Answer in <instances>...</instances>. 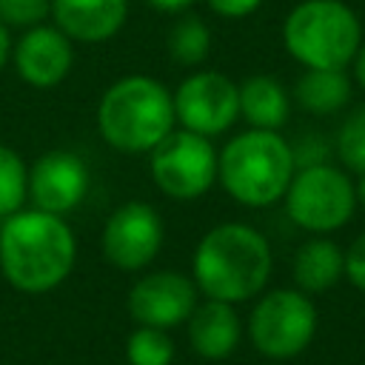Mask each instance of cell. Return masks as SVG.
<instances>
[{"mask_svg": "<svg viewBox=\"0 0 365 365\" xmlns=\"http://www.w3.org/2000/svg\"><path fill=\"white\" fill-rule=\"evenodd\" d=\"M77 262V240L66 217L20 208L0 220V274L20 294L60 288Z\"/></svg>", "mask_w": 365, "mask_h": 365, "instance_id": "1", "label": "cell"}, {"mask_svg": "<svg viewBox=\"0 0 365 365\" xmlns=\"http://www.w3.org/2000/svg\"><path fill=\"white\" fill-rule=\"evenodd\" d=\"M274 271V251L265 234L248 222L208 228L191 254V279L208 299L231 305L259 297Z\"/></svg>", "mask_w": 365, "mask_h": 365, "instance_id": "2", "label": "cell"}, {"mask_svg": "<svg viewBox=\"0 0 365 365\" xmlns=\"http://www.w3.org/2000/svg\"><path fill=\"white\" fill-rule=\"evenodd\" d=\"M97 131L120 154H148L174 125V97L151 74L114 80L97 103Z\"/></svg>", "mask_w": 365, "mask_h": 365, "instance_id": "3", "label": "cell"}, {"mask_svg": "<svg viewBox=\"0 0 365 365\" xmlns=\"http://www.w3.org/2000/svg\"><path fill=\"white\" fill-rule=\"evenodd\" d=\"M294 171V148L279 131L245 128L217 151V182L245 208L279 202Z\"/></svg>", "mask_w": 365, "mask_h": 365, "instance_id": "4", "label": "cell"}, {"mask_svg": "<svg viewBox=\"0 0 365 365\" xmlns=\"http://www.w3.org/2000/svg\"><path fill=\"white\" fill-rule=\"evenodd\" d=\"M282 46L302 68H348L362 23L345 0H299L282 20Z\"/></svg>", "mask_w": 365, "mask_h": 365, "instance_id": "5", "label": "cell"}, {"mask_svg": "<svg viewBox=\"0 0 365 365\" xmlns=\"http://www.w3.org/2000/svg\"><path fill=\"white\" fill-rule=\"evenodd\" d=\"M317 325L319 314L311 294L299 288H271L254 297L245 334L259 356L285 362L308 351Z\"/></svg>", "mask_w": 365, "mask_h": 365, "instance_id": "6", "label": "cell"}, {"mask_svg": "<svg viewBox=\"0 0 365 365\" xmlns=\"http://www.w3.org/2000/svg\"><path fill=\"white\" fill-rule=\"evenodd\" d=\"M282 200L288 220L308 234H334L348 225L356 211L354 177L325 160L297 165Z\"/></svg>", "mask_w": 365, "mask_h": 365, "instance_id": "7", "label": "cell"}, {"mask_svg": "<svg viewBox=\"0 0 365 365\" xmlns=\"http://www.w3.org/2000/svg\"><path fill=\"white\" fill-rule=\"evenodd\" d=\"M148 174L165 197L200 200L217 182V148L208 137L174 125L148 151Z\"/></svg>", "mask_w": 365, "mask_h": 365, "instance_id": "8", "label": "cell"}, {"mask_svg": "<svg viewBox=\"0 0 365 365\" xmlns=\"http://www.w3.org/2000/svg\"><path fill=\"white\" fill-rule=\"evenodd\" d=\"M171 97L177 125L208 140L225 134L240 120V88L222 71H191L177 86V91H171Z\"/></svg>", "mask_w": 365, "mask_h": 365, "instance_id": "9", "label": "cell"}, {"mask_svg": "<svg viewBox=\"0 0 365 365\" xmlns=\"http://www.w3.org/2000/svg\"><path fill=\"white\" fill-rule=\"evenodd\" d=\"M165 225L154 205L143 200H128L111 211L100 234V251L106 262L117 271L134 274L148 268L163 248Z\"/></svg>", "mask_w": 365, "mask_h": 365, "instance_id": "10", "label": "cell"}, {"mask_svg": "<svg viewBox=\"0 0 365 365\" xmlns=\"http://www.w3.org/2000/svg\"><path fill=\"white\" fill-rule=\"evenodd\" d=\"M197 302H200V291L194 279L180 271H148L128 288L125 297L128 314L137 325H151L165 331L185 325Z\"/></svg>", "mask_w": 365, "mask_h": 365, "instance_id": "11", "label": "cell"}, {"mask_svg": "<svg viewBox=\"0 0 365 365\" xmlns=\"http://www.w3.org/2000/svg\"><path fill=\"white\" fill-rule=\"evenodd\" d=\"M86 191L88 165L74 151L51 148L29 165V200L40 211L63 217L86 200Z\"/></svg>", "mask_w": 365, "mask_h": 365, "instance_id": "12", "label": "cell"}, {"mask_svg": "<svg viewBox=\"0 0 365 365\" xmlns=\"http://www.w3.org/2000/svg\"><path fill=\"white\" fill-rule=\"evenodd\" d=\"M11 63L26 86L54 88L74 66V43L54 23H37L11 43Z\"/></svg>", "mask_w": 365, "mask_h": 365, "instance_id": "13", "label": "cell"}, {"mask_svg": "<svg viewBox=\"0 0 365 365\" xmlns=\"http://www.w3.org/2000/svg\"><path fill=\"white\" fill-rule=\"evenodd\" d=\"M51 23L71 43H106L128 20V0H51Z\"/></svg>", "mask_w": 365, "mask_h": 365, "instance_id": "14", "label": "cell"}, {"mask_svg": "<svg viewBox=\"0 0 365 365\" xmlns=\"http://www.w3.org/2000/svg\"><path fill=\"white\" fill-rule=\"evenodd\" d=\"M242 319L237 314V305L222 299H202L185 319V336L191 351L205 362H222L228 359L240 339H242Z\"/></svg>", "mask_w": 365, "mask_h": 365, "instance_id": "15", "label": "cell"}, {"mask_svg": "<svg viewBox=\"0 0 365 365\" xmlns=\"http://www.w3.org/2000/svg\"><path fill=\"white\" fill-rule=\"evenodd\" d=\"M294 288L305 294H325L345 277V248H339L328 234H311L291 262Z\"/></svg>", "mask_w": 365, "mask_h": 365, "instance_id": "16", "label": "cell"}, {"mask_svg": "<svg viewBox=\"0 0 365 365\" xmlns=\"http://www.w3.org/2000/svg\"><path fill=\"white\" fill-rule=\"evenodd\" d=\"M237 88H240V117L248 123V128L279 131L291 117V97L277 77L251 74L242 83H237Z\"/></svg>", "mask_w": 365, "mask_h": 365, "instance_id": "17", "label": "cell"}, {"mask_svg": "<svg viewBox=\"0 0 365 365\" xmlns=\"http://www.w3.org/2000/svg\"><path fill=\"white\" fill-rule=\"evenodd\" d=\"M351 91L348 68H305L294 83V103L308 114L328 117L351 103Z\"/></svg>", "mask_w": 365, "mask_h": 365, "instance_id": "18", "label": "cell"}, {"mask_svg": "<svg viewBox=\"0 0 365 365\" xmlns=\"http://www.w3.org/2000/svg\"><path fill=\"white\" fill-rule=\"evenodd\" d=\"M165 48L180 66H202L211 54V29L197 14H182L174 20L165 37Z\"/></svg>", "mask_w": 365, "mask_h": 365, "instance_id": "19", "label": "cell"}, {"mask_svg": "<svg viewBox=\"0 0 365 365\" xmlns=\"http://www.w3.org/2000/svg\"><path fill=\"white\" fill-rule=\"evenodd\" d=\"M177 356V345L165 328L137 325L125 339L128 365H171Z\"/></svg>", "mask_w": 365, "mask_h": 365, "instance_id": "20", "label": "cell"}, {"mask_svg": "<svg viewBox=\"0 0 365 365\" xmlns=\"http://www.w3.org/2000/svg\"><path fill=\"white\" fill-rule=\"evenodd\" d=\"M26 200H29V165L11 145L0 143V220L20 211Z\"/></svg>", "mask_w": 365, "mask_h": 365, "instance_id": "21", "label": "cell"}, {"mask_svg": "<svg viewBox=\"0 0 365 365\" xmlns=\"http://www.w3.org/2000/svg\"><path fill=\"white\" fill-rule=\"evenodd\" d=\"M336 157L348 174H365V106L354 108L336 131Z\"/></svg>", "mask_w": 365, "mask_h": 365, "instance_id": "22", "label": "cell"}, {"mask_svg": "<svg viewBox=\"0 0 365 365\" xmlns=\"http://www.w3.org/2000/svg\"><path fill=\"white\" fill-rule=\"evenodd\" d=\"M51 14V0H0V23L9 29H31L46 23Z\"/></svg>", "mask_w": 365, "mask_h": 365, "instance_id": "23", "label": "cell"}, {"mask_svg": "<svg viewBox=\"0 0 365 365\" xmlns=\"http://www.w3.org/2000/svg\"><path fill=\"white\" fill-rule=\"evenodd\" d=\"M345 279L365 294V231L345 248Z\"/></svg>", "mask_w": 365, "mask_h": 365, "instance_id": "24", "label": "cell"}, {"mask_svg": "<svg viewBox=\"0 0 365 365\" xmlns=\"http://www.w3.org/2000/svg\"><path fill=\"white\" fill-rule=\"evenodd\" d=\"M205 6L217 14V17H225V20H242L248 14H254L262 0H205Z\"/></svg>", "mask_w": 365, "mask_h": 365, "instance_id": "25", "label": "cell"}, {"mask_svg": "<svg viewBox=\"0 0 365 365\" xmlns=\"http://www.w3.org/2000/svg\"><path fill=\"white\" fill-rule=\"evenodd\" d=\"M145 6H151V9H157V11H165V14H182V11H188L197 0H143Z\"/></svg>", "mask_w": 365, "mask_h": 365, "instance_id": "26", "label": "cell"}, {"mask_svg": "<svg viewBox=\"0 0 365 365\" xmlns=\"http://www.w3.org/2000/svg\"><path fill=\"white\" fill-rule=\"evenodd\" d=\"M351 80H356V86L365 91V40H362L359 51L351 60Z\"/></svg>", "mask_w": 365, "mask_h": 365, "instance_id": "27", "label": "cell"}, {"mask_svg": "<svg viewBox=\"0 0 365 365\" xmlns=\"http://www.w3.org/2000/svg\"><path fill=\"white\" fill-rule=\"evenodd\" d=\"M9 60H11V29L0 23V71L6 68Z\"/></svg>", "mask_w": 365, "mask_h": 365, "instance_id": "28", "label": "cell"}, {"mask_svg": "<svg viewBox=\"0 0 365 365\" xmlns=\"http://www.w3.org/2000/svg\"><path fill=\"white\" fill-rule=\"evenodd\" d=\"M354 188H356V208H362V211H365V174H359V177H356Z\"/></svg>", "mask_w": 365, "mask_h": 365, "instance_id": "29", "label": "cell"}]
</instances>
